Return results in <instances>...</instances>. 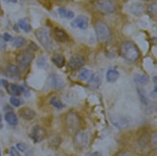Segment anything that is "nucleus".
Returning <instances> with one entry per match:
<instances>
[{
    "label": "nucleus",
    "instance_id": "f257e3e1",
    "mask_svg": "<svg viewBox=\"0 0 157 156\" xmlns=\"http://www.w3.org/2000/svg\"><path fill=\"white\" fill-rule=\"evenodd\" d=\"M120 53L126 60L131 62L137 61L140 57L137 47L131 41H125L121 44Z\"/></svg>",
    "mask_w": 157,
    "mask_h": 156
},
{
    "label": "nucleus",
    "instance_id": "f03ea898",
    "mask_svg": "<svg viewBox=\"0 0 157 156\" xmlns=\"http://www.w3.org/2000/svg\"><path fill=\"white\" fill-rule=\"evenodd\" d=\"M95 32L98 41L101 43H105L111 38V31L109 27L103 21L98 20L94 26Z\"/></svg>",
    "mask_w": 157,
    "mask_h": 156
},
{
    "label": "nucleus",
    "instance_id": "7ed1b4c3",
    "mask_svg": "<svg viewBox=\"0 0 157 156\" xmlns=\"http://www.w3.org/2000/svg\"><path fill=\"white\" fill-rule=\"evenodd\" d=\"M34 54L30 50H23L18 54L16 58L17 67L19 71L24 72L30 66L31 63L33 60Z\"/></svg>",
    "mask_w": 157,
    "mask_h": 156
},
{
    "label": "nucleus",
    "instance_id": "20e7f679",
    "mask_svg": "<svg viewBox=\"0 0 157 156\" xmlns=\"http://www.w3.org/2000/svg\"><path fill=\"white\" fill-rule=\"evenodd\" d=\"M35 36L40 44L46 50H51L52 48L53 43L50 36L49 31L44 28H40L35 32Z\"/></svg>",
    "mask_w": 157,
    "mask_h": 156
},
{
    "label": "nucleus",
    "instance_id": "39448f33",
    "mask_svg": "<svg viewBox=\"0 0 157 156\" xmlns=\"http://www.w3.org/2000/svg\"><path fill=\"white\" fill-rule=\"evenodd\" d=\"M67 128L70 132L76 133L80 127V118L78 114L75 112H69L65 119Z\"/></svg>",
    "mask_w": 157,
    "mask_h": 156
},
{
    "label": "nucleus",
    "instance_id": "423d86ee",
    "mask_svg": "<svg viewBox=\"0 0 157 156\" xmlns=\"http://www.w3.org/2000/svg\"><path fill=\"white\" fill-rule=\"evenodd\" d=\"M46 136V131L44 128L38 125H36L32 128L30 133V138H32L35 143L41 142Z\"/></svg>",
    "mask_w": 157,
    "mask_h": 156
},
{
    "label": "nucleus",
    "instance_id": "0eeeda50",
    "mask_svg": "<svg viewBox=\"0 0 157 156\" xmlns=\"http://www.w3.org/2000/svg\"><path fill=\"white\" fill-rule=\"evenodd\" d=\"M97 5L101 11L107 14L113 13L116 9L115 5L112 0H97Z\"/></svg>",
    "mask_w": 157,
    "mask_h": 156
},
{
    "label": "nucleus",
    "instance_id": "6e6552de",
    "mask_svg": "<svg viewBox=\"0 0 157 156\" xmlns=\"http://www.w3.org/2000/svg\"><path fill=\"white\" fill-rule=\"evenodd\" d=\"M88 135L83 132H78L75 133L74 137L75 145L78 148H84L88 143Z\"/></svg>",
    "mask_w": 157,
    "mask_h": 156
},
{
    "label": "nucleus",
    "instance_id": "1a4fd4ad",
    "mask_svg": "<svg viewBox=\"0 0 157 156\" xmlns=\"http://www.w3.org/2000/svg\"><path fill=\"white\" fill-rule=\"evenodd\" d=\"M85 59L81 55L76 54L73 55L69 60V66L71 69L76 70L81 68L85 65Z\"/></svg>",
    "mask_w": 157,
    "mask_h": 156
},
{
    "label": "nucleus",
    "instance_id": "9d476101",
    "mask_svg": "<svg viewBox=\"0 0 157 156\" xmlns=\"http://www.w3.org/2000/svg\"><path fill=\"white\" fill-rule=\"evenodd\" d=\"M89 25V19L85 16H78L71 23V26L76 28H78L81 30H86Z\"/></svg>",
    "mask_w": 157,
    "mask_h": 156
},
{
    "label": "nucleus",
    "instance_id": "9b49d317",
    "mask_svg": "<svg viewBox=\"0 0 157 156\" xmlns=\"http://www.w3.org/2000/svg\"><path fill=\"white\" fill-rule=\"evenodd\" d=\"M18 113L19 116L26 121H31L33 119L36 115V112L29 107H23L20 108Z\"/></svg>",
    "mask_w": 157,
    "mask_h": 156
},
{
    "label": "nucleus",
    "instance_id": "f8f14e48",
    "mask_svg": "<svg viewBox=\"0 0 157 156\" xmlns=\"http://www.w3.org/2000/svg\"><path fill=\"white\" fill-rule=\"evenodd\" d=\"M20 71L18 67L14 65H11L8 66L5 71V75L13 80H17L19 77Z\"/></svg>",
    "mask_w": 157,
    "mask_h": 156
},
{
    "label": "nucleus",
    "instance_id": "ddd939ff",
    "mask_svg": "<svg viewBox=\"0 0 157 156\" xmlns=\"http://www.w3.org/2000/svg\"><path fill=\"white\" fill-rule=\"evenodd\" d=\"M52 86L57 90L62 89L65 86V83L62 78L57 75H53L51 79Z\"/></svg>",
    "mask_w": 157,
    "mask_h": 156
},
{
    "label": "nucleus",
    "instance_id": "4468645a",
    "mask_svg": "<svg viewBox=\"0 0 157 156\" xmlns=\"http://www.w3.org/2000/svg\"><path fill=\"white\" fill-rule=\"evenodd\" d=\"M54 36L55 39L59 43H65L68 39L67 34L63 30L57 28L54 30Z\"/></svg>",
    "mask_w": 157,
    "mask_h": 156
},
{
    "label": "nucleus",
    "instance_id": "2eb2a0df",
    "mask_svg": "<svg viewBox=\"0 0 157 156\" xmlns=\"http://www.w3.org/2000/svg\"><path fill=\"white\" fill-rule=\"evenodd\" d=\"M54 64L59 68H62L65 64V58L64 56L60 54H54L52 58Z\"/></svg>",
    "mask_w": 157,
    "mask_h": 156
},
{
    "label": "nucleus",
    "instance_id": "dca6fc26",
    "mask_svg": "<svg viewBox=\"0 0 157 156\" xmlns=\"http://www.w3.org/2000/svg\"><path fill=\"white\" fill-rule=\"evenodd\" d=\"M5 121L11 125H16L18 123V118L16 114L12 112H7L5 115Z\"/></svg>",
    "mask_w": 157,
    "mask_h": 156
},
{
    "label": "nucleus",
    "instance_id": "f3484780",
    "mask_svg": "<svg viewBox=\"0 0 157 156\" xmlns=\"http://www.w3.org/2000/svg\"><path fill=\"white\" fill-rule=\"evenodd\" d=\"M120 73L115 69H110L107 71L106 74V78L108 82L113 83L117 81L119 78Z\"/></svg>",
    "mask_w": 157,
    "mask_h": 156
},
{
    "label": "nucleus",
    "instance_id": "a211bd4d",
    "mask_svg": "<svg viewBox=\"0 0 157 156\" xmlns=\"http://www.w3.org/2000/svg\"><path fill=\"white\" fill-rule=\"evenodd\" d=\"M93 75L94 74L91 70L84 68L80 72L79 76H78V77H79V79L80 80L83 81H90L91 79V77L93 76Z\"/></svg>",
    "mask_w": 157,
    "mask_h": 156
},
{
    "label": "nucleus",
    "instance_id": "6ab92c4d",
    "mask_svg": "<svg viewBox=\"0 0 157 156\" xmlns=\"http://www.w3.org/2000/svg\"><path fill=\"white\" fill-rule=\"evenodd\" d=\"M6 89H7L8 92L12 95L19 96L22 94L21 86H18L14 84H9Z\"/></svg>",
    "mask_w": 157,
    "mask_h": 156
},
{
    "label": "nucleus",
    "instance_id": "aec40b11",
    "mask_svg": "<svg viewBox=\"0 0 157 156\" xmlns=\"http://www.w3.org/2000/svg\"><path fill=\"white\" fill-rule=\"evenodd\" d=\"M134 81L135 83L144 86L146 85L148 83L149 78L146 75L136 74L134 76Z\"/></svg>",
    "mask_w": 157,
    "mask_h": 156
},
{
    "label": "nucleus",
    "instance_id": "412c9836",
    "mask_svg": "<svg viewBox=\"0 0 157 156\" xmlns=\"http://www.w3.org/2000/svg\"><path fill=\"white\" fill-rule=\"evenodd\" d=\"M111 121L117 128H124L128 125V122L126 119L121 117H113V119H111Z\"/></svg>",
    "mask_w": 157,
    "mask_h": 156
},
{
    "label": "nucleus",
    "instance_id": "4be33fe9",
    "mask_svg": "<svg viewBox=\"0 0 157 156\" xmlns=\"http://www.w3.org/2000/svg\"><path fill=\"white\" fill-rule=\"evenodd\" d=\"M60 16L62 18L71 19L74 17V13L71 11L67 10L64 8H60L58 10Z\"/></svg>",
    "mask_w": 157,
    "mask_h": 156
},
{
    "label": "nucleus",
    "instance_id": "5701e85b",
    "mask_svg": "<svg viewBox=\"0 0 157 156\" xmlns=\"http://www.w3.org/2000/svg\"><path fill=\"white\" fill-rule=\"evenodd\" d=\"M26 43L25 39L22 36H17L13 38L12 40V44L16 48H21Z\"/></svg>",
    "mask_w": 157,
    "mask_h": 156
},
{
    "label": "nucleus",
    "instance_id": "b1692460",
    "mask_svg": "<svg viewBox=\"0 0 157 156\" xmlns=\"http://www.w3.org/2000/svg\"><path fill=\"white\" fill-rule=\"evenodd\" d=\"M50 104L57 109H62L65 107V105L57 97H52L50 100Z\"/></svg>",
    "mask_w": 157,
    "mask_h": 156
},
{
    "label": "nucleus",
    "instance_id": "393cba45",
    "mask_svg": "<svg viewBox=\"0 0 157 156\" xmlns=\"http://www.w3.org/2000/svg\"><path fill=\"white\" fill-rule=\"evenodd\" d=\"M149 143V137H148L146 135H143L141 136V138H139V145L140 149H144L147 147V146L148 145Z\"/></svg>",
    "mask_w": 157,
    "mask_h": 156
},
{
    "label": "nucleus",
    "instance_id": "a878e982",
    "mask_svg": "<svg viewBox=\"0 0 157 156\" xmlns=\"http://www.w3.org/2000/svg\"><path fill=\"white\" fill-rule=\"evenodd\" d=\"M18 25L19 27L25 32H29L31 30V26L25 19H21L19 21Z\"/></svg>",
    "mask_w": 157,
    "mask_h": 156
},
{
    "label": "nucleus",
    "instance_id": "bb28decb",
    "mask_svg": "<svg viewBox=\"0 0 157 156\" xmlns=\"http://www.w3.org/2000/svg\"><path fill=\"white\" fill-rule=\"evenodd\" d=\"M36 65L40 68L46 69L48 67V63L44 57H41L36 60Z\"/></svg>",
    "mask_w": 157,
    "mask_h": 156
},
{
    "label": "nucleus",
    "instance_id": "cd10ccee",
    "mask_svg": "<svg viewBox=\"0 0 157 156\" xmlns=\"http://www.w3.org/2000/svg\"><path fill=\"white\" fill-rule=\"evenodd\" d=\"M131 11L134 14L139 16V15H142L144 11V8L140 5H134L131 8Z\"/></svg>",
    "mask_w": 157,
    "mask_h": 156
},
{
    "label": "nucleus",
    "instance_id": "c85d7f7f",
    "mask_svg": "<svg viewBox=\"0 0 157 156\" xmlns=\"http://www.w3.org/2000/svg\"><path fill=\"white\" fill-rule=\"evenodd\" d=\"M137 93H138V95L139 97V98H140L141 102L145 105H148V99H147L145 94H144V92H143V91L141 89H138Z\"/></svg>",
    "mask_w": 157,
    "mask_h": 156
},
{
    "label": "nucleus",
    "instance_id": "c756f323",
    "mask_svg": "<svg viewBox=\"0 0 157 156\" xmlns=\"http://www.w3.org/2000/svg\"><path fill=\"white\" fill-rule=\"evenodd\" d=\"M10 102L15 107H19L21 105V100L15 97H11L10 99Z\"/></svg>",
    "mask_w": 157,
    "mask_h": 156
},
{
    "label": "nucleus",
    "instance_id": "7c9ffc66",
    "mask_svg": "<svg viewBox=\"0 0 157 156\" xmlns=\"http://www.w3.org/2000/svg\"><path fill=\"white\" fill-rule=\"evenodd\" d=\"M10 155L11 156H21V154L14 146H11L10 149Z\"/></svg>",
    "mask_w": 157,
    "mask_h": 156
},
{
    "label": "nucleus",
    "instance_id": "2f4dec72",
    "mask_svg": "<svg viewBox=\"0 0 157 156\" xmlns=\"http://www.w3.org/2000/svg\"><path fill=\"white\" fill-rule=\"evenodd\" d=\"M27 144L24 143H19L17 144V148L22 152H24L27 149Z\"/></svg>",
    "mask_w": 157,
    "mask_h": 156
},
{
    "label": "nucleus",
    "instance_id": "473e14b6",
    "mask_svg": "<svg viewBox=\"0 0 157 156\" xmlns=\"http://www.w3.org/2000/svg\"><path fill=\"white\" fill-rule=\"evenodd\" d=\"M6 47V41H5L3 36L0 35V50L5 49Z\"/></svg>",
    "mask_w": 157,
    "mask_h": 156
},
{
    "label": "nucleus",
    "instance_id": "72a5a7b5",
    "mask_svg": "<svg viewBox=\"0 0 157 156\" xmlns=\"http://www.w3.org/2000/svg\"><path fill=\"white\" fill-rule=\"evenodd\" d=\"M150 143L153 147L156 148V133L153 134L150 138Z\"/></svg>",
    "mask_w": 157,
    "mask_h": 156
},
{
    "label": "nucleus",
    "instance_id": "f704fd0d",
    "mask_svg": "<svg viewBox=\"0 0 157 156\" xmlns=\"http://www.w3.org/2000/svg\"><path fill=\"white\" fill-rule=\"evenodd\" d=\"M3 37L5 41H12L13 39V36L11 35H10L8 33H5L3 36Z\"/></svg>",
    "mask_w": 157,
    "mask_h": 156
},
{
    "label": "nucleus",
    "instance_id": "c9c22d12",
    "mask_svg": "<svg viewBox=\"0 0 157 156\" xmlns=\"http://www.w3.org/2000/svg\"><path fill=\"white\" fill-rule=\"evenodd\" d=\"M21 88L22 93H24V95H25V97H29V96L30 95L29 91L27 88L24 87V86H21Z\"/></svg>",
    "mask_w": 157,
    "mask_h": 156
},
{
    "label": "nucleus",
    "instance_id": "e433bc0d",
    "mask_svg": "<svg viewBox=\"0 0 157 156\" xmlns=\"http://www.w3.org/2000/svg\"><path fill=\"white\" fill-rule=\"evenodd\" d=\"M115 156H132L131 154L127 151H123L118 153Z\"/></svg>",
    "mask_w": 157,
    "mask_h": 156
},
{
    "label": "nucleus",
    "instance_id": "4c0bfd02",
    "mask_svg": "<svg viewBox=\"0 0 157 156\" xmlns=\"http://www.w3.org/2000/svg\"><path fill=\"white\" fill-rule=\"evenodd\" d=\"M86 156H102L101 153L99 152H94L93 153L88 154Z\"/></svg>",
    "mask_w": 157,
    "mask_h": 156
},
{
    "label": "nucleus",
    "instance_id": "58836bf2",
    "mask_svg": "<svg viewBox=\"0 0 157 156\" xmlns=\"http://www.w3.org/2000/svg\"><path fill=\"white\" fill-rule=\"evenodd\" d=\"M156 92H157V89H156V86H155L154 91H152L151 93L150 94V95L151 96V97L156 98Z\"/></svg>",
    "mask_w": 157,
    "mask_h": 156
},
{
    "label": "nucleus",
    "instance_id": "ea45409f",
    "mask_svg": "<svg viewBox=\"0 0 157 156\" xmlns=\"http://www.w3.org/2000/svg\"><path fill=\"white\" fill-rule=\"evenodd\" d=\"M1 83H2V84H3V86L5 88H6V87H8V86L9 85V83H8V81H6V80H2L1 81Z\"/></svg>",
    "mask_w": 157,
    "mask_h": 156
},
{
    "label": "nucleus",
    "instance_id": "a19ab883",
    "mask_svg": "<svg viewBox=\"0 0 157 156\" xmlns=\"http://www.w3.org/2000/svg\"><path fill=\"white\" fill-rule=\"evenodd\" d=\"M2 116L1 114H0V124L2 123Z\"/></svg>",
    "mask_w": 157,
    "mask_h": 156
},
{
    "label": "nucleus",
    "instance_id": "79ce46f5",
    "mask_svg": "<svg viewBox=\"0 0 157 156\" xmlns=\"http://www.w3.org/2000/svg\"><path fill=\"white\" fill-rule=\"evenodd\" d=\"M57 1H59V2H65V1H67V0H57Z\"/></svg>",
    "mask_w": 157,
    "mask_h": 156
},
{
    "label": "nucleus",
    "instance_id": "37998d69",
    "mask_svg": "<svg viewBox=\"0 0 157 156\" xmlns=\"http://www.w3.org/2000/svg\"><path fill=\"white\" fill-rule=\"evenodd\" d=\"M0 156H2V152H1V147H0Z\"/></svg>",
    "mask_w": 157,
    "mask_h": 156
},
{
    "label": "nucleus",
    "instance_id": "c03bdc74",
    "mask_svg": "<svg viewBox=\"0 0 157 156\" xmlns=\"http://www.w3.org/2000/svg\"><path fill=\"white\" fill-rule=\"evenodd\" d=\"M1 11H2V8H1V6H0V14H1Z\"/></svg>",
    "mask_w": 157,
    "mask_h": 156
},
{
    "label": "nucleus",
    "instance_id": "a18cd8bd",
    "mask_svg": "<svg viewBox=\"0 0 157 156\" xmlns=\"http://www.w3.org/2000/svg\"><path fill=\"white\" fill-rule=\"evenodd\" d=\"M1 84H2V83H1V81H0V86H1Z\"/></svg>",
    "mask_w": 157,
    "mask_h": 156
},
{
    "label": "nucleus",
    "instance_id": "49530a36",
    "mask_svg": "<svg viewBox=\"0 0 157 156\" xmlns=\"http://www.w3.org/2000/svg\"><path fill=\"white\" fill-rule=\"evenodd\" d=\"M144 1H150V0H144Z\"/></svg>",
    "mask_w": 157,
    "mask_h": 156
}]
</instances>
